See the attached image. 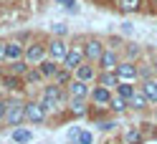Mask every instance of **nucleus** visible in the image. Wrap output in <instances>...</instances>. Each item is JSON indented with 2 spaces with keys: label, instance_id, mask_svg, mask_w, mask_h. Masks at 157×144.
Listing matches in <instances>:
<instances>
[{
  "label": "nucleus",
  "instance_id": "obj_22",
  "mask_svg": "<svg viewBox=\"0 0 157 144\" xmlns=\"http://www.w3.org/2000/svg\"><path fill=\"white\" fill-rule=\"evenodd\" d=\"M71 81H74V73H71V71H66L63 66H61V68H58V73L53 76V83H56V86H63V89H66Z\"/></svg>",
  "mask_w": 157,
  "mask_h": 144
},
{
  "label": "nucleus",
  "instance_id": "obj_21",
  "mask_svg": "<svg viewBox=\"0 0 157 144\" xmlns=\"http://www.w3.org/2000/svg\"><path fill=\"white\" fill-rule=\"evenodd\" d=\"M13 142H15V144H31V142H33L31 129H23V127L13 129Z\"/></svg>",
  "mask_w": 157,
  "mask_h": 144
},
{
  "label": "nucleus",
  "instance_id": "obj_16",
  "mask_svg": "<svg viewBox=\"0 0 157 144\" xmlns=\"http://www.w3.org/2000/svg\"><path fill=\"white\" fill-rule=\"evenodd\" d=\"M58 68H61V66H58L56 61H51V58H46L41 66H38V71L43 73V79H46V81H53V76L58 73Z\"/></svg>",
  "mask_w": 157,
  "mask_h": 144
},
{
  "label": "nucleus",
  "instance_id": "obj_23",
  "mask_svg": "<svg viewBox=\"0 0 157 144\" xmlns=\"http://www.w3.org/2000/svg\"><path fill=\"white\" fill-rule=\"evenodd\" d=\"M127 109H129V101H124L122 96L114 94V99H112V104H109V111H112V114H124Z\"/></svg>",
  "mask_w": 157,
  "mask_h": 144
},
{
  "label": "nucleus",
  "instance_id": "obj_17",
  "mask_svg": "<svg viewBox=\"0 0 157 144\" xmlns=\"http://www.w3.org/2000/svg\"><path fill=\"white\" fill-rule=\"evenodd\" d=\"M0 81H3V86H5L8 91H23V89H25V81L21 79V76H10V73H8V76H3Z\"/></svg>",
  "mask_w": 157,
  "mask_h": 144
},
{
  "label": "nucleus",
  "instance_id": "obj_27",
  "mask_svg": "<svg viewBox=\"0 0 157 144\" xmlns=\"http://www.w3.org/2000/svg\"><path fill=\"white\" fill-rule=\"evenodd\" d=\"M94 127L99 131H114L119 124H117V119H99V121H94Z\"/></svg>",
  "mask_w": 157,
  "mask_h": 144
},
{
  "label": "nucleus",
  "instance_id": "obj_5",
  "mask_svg": "<svg viewBox=\"0 0 157 144\" xmlns=\"http://www.w3.org/2000/svg\"><path fill=\"white\" fill-rule=\"evenodd\" d=\"M68 51H71V46H68L63 38H53V41H48V58L56 61V63H63Z\"/></svg>",
  "mask_w": 157,
  "mask_h": 144
},
{
  "label": "nucleus",
  "instance_id": "obj_15",
  "mask_svg": "<svg viewBox=\"0 0 157 144\" xmlns=\"http://www.w3.org/2000/svg\"><path fill=\"white\" fill-rule=\"evenodd\" d=\"M68 111H71L74 116H86V114H91L89 104L84 99H68Z\"/></svg>",
  "mask_w": 157,
  "mask_h": 144
},
{
  "label": "nucleus",
  "instance_id": "obj_20",
  "mask_svg": "<svg viewBox=\"0 0 157 144\" xmlns=\"http://www.w3.org/2000/svg\"><path fill=\"white\" fill-rule=\"evenodd\" d=\"M142 0H117V10L119 13H137Z\"/></svg>",
  "mask_w": 157,
  "mask_h": 144
},
{
  "label": "nucleus",
  "instance_id": "obj_36",
  "mask_svg": "<svg viewBox=\"0 0 157 144\" xmlns=\"http://www.w3.org/2000/svg\"><path fill=\"white\" fill-rule=\"evenodd\" d=\"M53 33H56L58 38H61V35H66V25H61V23H56V25H53Z\"/></svg>",
  "mask_w": 157,
  "mask_h": 144
},
{
  "label": "nucleus",
  "instance_id": "obj_19",
  "mask_svg": "<svg viewBox=\"0 0 157 144\" xmlns=\"http://www.w3.org/2000/svg\"><path fill=\"white\" fill-rule=\"evenodd\" d=\"M124 144H144V134L140 127H129L124 131Z\"/></svg>",
  "mask_w": 157,
  "mask_h": 144
},
{
  "label": "nucleus",
  "instance_id": "obj_25",
  "mask_svg": "<svg viewBox=\"0 0 157 144\" xmlns=\"http://www.w3.org/2000/svg\"><path fill=\"white\" fill-rule=\"evenodd\" d=\"M23 81H25V86H38V83L46 81V79H43V73L38 71V68H31V71L23 76Z\"/></svg>",
  "mask_w": 157,
  "mask_h": 144
},
{
  "label": "nucleus",
  "instance_id": "obj_1",
  "mask_svg": "<svg viewBox=\"0 0 157 144\" xmlns=\"http://www.w3.org/2000/svg\"><path fill=\"white\" fill-rule=\"evenodd\" d=\"M25 121V101L23 99H8V111H5V127L18 129Z\"/></svg>",
  "mask_w": 157,
  "mask_h": 144
},
{
  "label": "nucleus",
  "instance_id": "obj_18",
  "mask_svg": "<svg viewBox=\"0 0 157 144\" xmlns=\"http://www.w3.org/2000/svg\"><path fill=\"white\" fill-rule=\"evenodd\" d=\"M129 109H134V111H144V109H150V101H147V96L137 89L134 91V96L129 99Z\"/></svg>",
  "mask_w": 157,
  "mask_h": 144
},
{
  "label": "nucleus",
  "instance_id": "obj_10",
  "mask_svg": "<svg viewBox=\"0 0 157 144\" xmlns=\"http://www.w3.org/2000/svg\"><path fill=\"white\" fill-rule=\"evenodd\" d=\"M122 63V56H119V51H114V48H109L106 46V51H104V56L99 58V71H117V66Z\"/></svg>",
  "mask_w": 157,
  "mask_h": 144
},
{
  "label": "nucleus",
  "instance_id": "obj_30",
  "mask_svg": "<svg viewBox=\"0 0 157 144\" xmlns=\"http://www.w3.org/2000/svg\"><path fill=\"white\" fill-rule=\"evenodd\" d=\"M81 134H84V129H81V127H71V129H68V142H74V144H76Z\"/></svg>",
  "mask_w": 157,
  "mask_h": 144
},
{
  "label": "nucleus",
  "instance_id": "obj_7",
  "mask_svg": "<svg viewBox=\"0 0 157 144\" xmlns=\"http://www.w3.org/2000/svg\"><path fill=\"white\" fill-rule=\"evenodd\" d=\"M96 76H99V66L96 63H81L78 68L74 71V79L76 81H84V83H96Z\"/></svg>",
  "mask_w": 157,
  "mask_h": 144
},
{
  "label": "nucleus",
  "instance_id": "obj_34",
  "mask_svg": "<svg viewBox=\"0 0 157 144\" xmlns=\"http://www.w3.org/2000/svg\"><path fill=\"white\" fill-rule=\"evenodd\" d=\"M106 46H109V48H114V51H119V48H122V38H114V35H112Z\"/></svg>",
  "mask_w": 157,
  "mask_h": 144
},
{
  "label": "nucleus",
  "instance_id": "obj_29",
  "mask_svg": "<svg viewBox=\"0 0 157 144\" xmlns=\"http://www.w3.org/2000/svg\"><path fill=\"white\" fill-rule=\"evenodd\" d=\"M56 3H61L66 8V13H78V3L76 0H56Z\"/></svg>",
  "mask_w": 157,
  "mask_h": 144
},
{
  "label": "nucleus",
  "instance_id": "obj_28",
  "mask_svg": "<svg viewBox=\"0 0 157 144\" xmlns=\"http://www.w3.org/2000/svg\"><path fill=\"white\" fill-rule=\"evenodd\" d=\"M152 71H155V66H152V63L140 66V81H150V79H155V76H152Z\"/></svg>",
  "mask_w": 157,
  "mask_h": 144
},
{
  "label": "nucleus",
  "instance_id": "obj_6",
  "mask_svg": "<svg viewBox=\"0 0 157 144\" xmlns=\"http://www.w3.org/2000/svg\"><path fill=\"white\" fill-rule=\"evenodd\" d=\"M117 76H119V81H124V83H137L140 81V66L134 61H122L117 66Z\"/></svg>",
  "mask_w": 157,
  "mask_h": 144
},
{
  "label": "nucleus",
  "instance_id": "obj_11",
  "mask_svg": "<svg viewBox=\"0 0 157 144\" xmlns=\"http://www.w3.org/2000/svg\"><path fill=\"white\" fill-rule=\"evenodd\" d=\"M66 94H68V99H89V96H91V89H89V83H84V81H71V83H68L66 86Z\"/></svg>",
  "mask_w": 157,
  "mask_h": 144
},
{
  "label": "nucleus",
  "instance_id": "obj_33",
  "mask_svg": "<svg viewBox=\"0 0 157 144\" xmlns=\"http://www.w3.org/2000/svg\"><path fill=\"white\" fill-rule=\"evenodd\" d=\"M5 111H8V99H0V124L5 121Z\"/></svg>",
  "mask_w": 157,
  "mask_h": 144
},
{
  "label": "nucleus",
  "instance_id": "obj_3",
  "mask_svg": "<svg viewBox=\"0 0 157 144\" xmlns=\"http://www.w3.org/2000/svg\"><path fill=\"white\" fill-rule=\"evenodd\" d=\"M81 46H84V56H86L89 63H99V58L106 51V43L101 41V38H86Z\"/></svg>",
  "mask_w": 157,
  "mask_h": 144
},
{
  "label": "nucleus",
  "instance_id": "obj_31",
  "mask_svg": "<svg viewBox=\"0 0 157 144\" xmlns=\"http://www.w3.org/2000/svg\"><path fill=\"white\" fill-rule=\"evenodd\" d=\"M124 53H127V58H124V61H134L137 56H140V48H137V46H127V48H124Z\"/></svg>",
  "mask_w": 157,
  "mask_h": 144
},
{
  "label": "nucleus",
  "instance_id": "obj_24",
  "mask_svg": "<svg viewBox=\"0 0 157 144\" xmlns=\"http://www.w3.org/2000/svg\"><path fill=\"white\" fill-rule=\"evenodd\" d=\"M8 71H10V76H21V79H23V76L31 71V66H28L25 61H15V63L8 66Z\"/></svg>",
  "mask_w": 157,
  "mask_h": 144
},
{
  "label": "nucleus",
  "instance_id": "obj_14",
  "mask_svg": "<svg viewBox=\"0 0 157 144\" xmlns=\"http://www.w3.org/2000/svg\"><path fill=\"white\" fill-rule=\"evenodd\" d=\"M140 91L147 96L150 106H157V79H150V81H142L140 83Z\"/></svg>",
  "mask_w": 157,
  "mask_h": 144
},
{
  "label": "nucleus",
  "instance_id": "obj_35",
  "mask_svg": "<svg viewBox=\"0 0 157 144\" xmlns=\"http://www.w3.org/2000/svg\"><path fill=\"white\" fill-rule=\"evenodd\" d=\"M5 48H8V41L0 38V63H5Z\"/></svg>",
  "mask_w": 157,
  "mask_h": 144
},
{
  "label": "nucleus",
  "instance_id": "obj_2",
  "mask_svg": "<svg viewBox=\"0 0 157 144\" xmlns=\"http://www.w3.org/2000/svg\"><path fill=\"white\" fill-rule=\"evenodd\" d=\"M46 58H48V43L33 41V43H28V46H25V56H23V61L31 66V68H38V66H41Z\"/></svg>",
  "mask_w": 157,
  "mask_h": 144
},
{
  "label": "nucleus",
  "instance_id": "obj_37",
  "mask_svg": "<svg viewBox=\"0 0 157 144\" xmlns=\"http://www.w3.org/2000/svg\"><path fill=\"white\" fill-rule=\"evenodd\" d=\"M152 5H155V8H157V0H152Z\"/></svg>",
  "mask_w": 157,
  "mask_h": 144
},
{
  "label": "nucleus",
  "instance_id": "obj_26",
  "mask_svg": "<svg viewBox=\"0 0 157 144\" xmlns=\"http://www.w3.org/2000/svg\"><path fill=\"white\" fill-rule=\"evenodd\" d=\"M134 91H137V89H134V83H124V81H122V83H119V89H117V96H122L124 101H129L132 96H134Z\"/></svg>",
  "mask_w": 157,
  "mask_h": 144
},
{
  "label": "nucleus",
  "instance_id": "obj_32",
  "mask_svg": "<svg viewBox=\"0 0 157 144\" xmlns=\"http://www.w3.org/2000/svg\"><path fill=\"white\" fill-rule=\"evenodd\" d=\"M76 144H94V134H91V131H84L81 137H78Z\"/></svg>",
  "mask_w": 157,
  "mask_h": 144
},
{
  "label": "nucleus",
  "instance_id": "obj_13",
  "mask_svg": "<svg viewBox=\"0 0 157 144\" xmlns=\"http://www.w3.org/2000/svg\"><path fill=\"white\" fill-rule=\"evenodd\" d=\"M119 76H117V71H99V76H96V86H104V89L109 91H117L119 89Z\"/></svg>",
  "mask_w": 157,
  "mask_h": 144
},
{
  "label": "nucleus",
  "instance_id": "obj_12",
  "mask_svg": "<svg viewBox=\"0 0 157 144\" xmlns=\"http://www.w3.org/2000/svg\"><path fill=\"white\" fill-rule=\"evenodd\" d=\"M23 56H25V46L21 41H8V48H5V63L8 66L15 61H23Z\"/></svg>",
  "mask_w": 157,
  "mask_h": 144
},
{
  "label": "nucleus",
  "instance_id": "obj_4",
  "mask_svg": "<svg viewBox=\"0 0 157 144\" xmlns=\"http://www.w3.org/2000/svg\"><path fill=\"white\" fill-rule=\"evenodd\" d=\"M48 119V111L41 106V101H25V121L33 127H41Z\"/></svg>",
  "mask_w": 157,
  "mask_h": 144
},
{
  "label": "nucleus",
  "instance_id": "obj_9",
  "mask_svg": "<svg viewBox=\"0 0 157 144\" xmlns=\"http://www.w3.org/2000/svg\"><path fill=\"white\" fill-rule=\"evenodd\" d=\"M81 63H86V56H84V46H71V51H68V56H66V61L61 63L66 71H76Z\"/></svg>",
  "mask_w": 157,
  "mask_h": 144
},
{
  "label": "nucleus",
  "instance_id": "obj_8",
  "mask_svg": "<svg viewBox=\"0 0 157 144\" xmlns=\"http://www.w3.org/2000/svg\"><path fill=\"white\" fill-rule=\"evenodd\" d=\"M112 99H114V91H109V89H104V86H96V83H94V89H91V96H89V101L94 104V106L109 109Z\"/></svg>",
  "mask_w": 157,
  "mask_h": 144
}]
</instances>
